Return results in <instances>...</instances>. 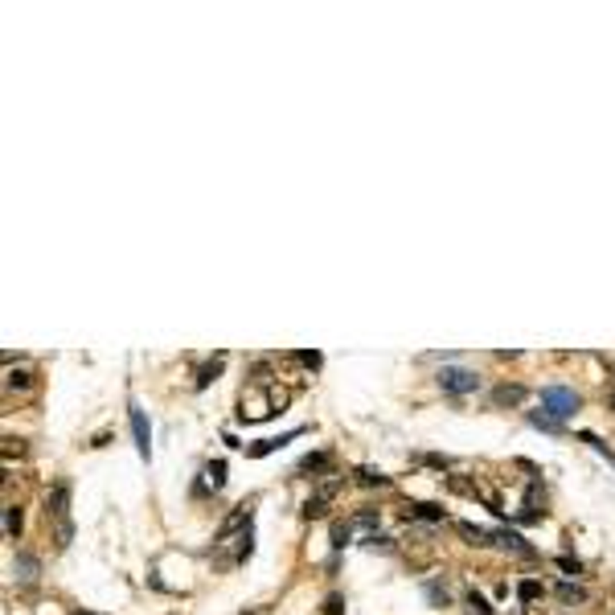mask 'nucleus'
Listing matches in <instances>:
<instances>
[{
    "label": "nucleus",
    "mask_w": 615,
    "mask_h": 615,
    "mask_svg": "<svg viewBox=\"0 0 615 615\" xmlns=\"http://www.w3.org/2000/svg\"><path fill=\"white\" fill-rule=\"evenodd\" d=\"M578 406H582V402H578V394H574L571 386H546V390H541V410H546L554 423H566Z\"/></svg>",
    "instance_id": "obj_1"
},
{
    "label": "nucleus",
    "mask_w": 615,
    "mask_h": 615,
    "mask_svg": "<svg viewBox=\"0 0 615 615\" xmlns=\"http://www.w3.org/2000/svg\"><path fill=\"white\" fill-rule=\"evenodd\" d=\"M439 390L443 394H472V390H480V378H476V369H464V365H443L439 369Z\"/></svg>",
    "instance_id": "obj_2"
},
{
    "label": "nucleus",
    "mask_w": 615,
    "mask_h": 615,
    "mask_svg": "<svg viewBox=\"0 0 615 615\" xmlns=\"http://www.w3.org/2000/svg\"><path fill=\"white\" fill-rule=\"evenodd\" d=\"M341 484H345V476H337V480H328V484H320L312 496L304 500V517L308 521H316V517H324L328 513V505L337 500V492H341Z\"/></svg>",
    "instance_id": "obj_3"
},
{
    "label": "nucleus",
    "mask_w": 615,
    "mask_h": 615,
    "mask_svg": "<svg viewBox=\"0 0 615 615\" xmlns=\"http://www.w3.org/2000/svg\"><path fill=\"white\" fill-rule=\"evenodd\" d=\"M128 419H132V435H135L140 460H152V431H148V419H144L140 402H128Z\"/></svg>",
    "instance_id": "obj_4"
},
{
    "label": "nucleus",
    "mask_w": 615,
    "mask_h": 615,
    "mask_svg": "<svg viewBox=\"0 0 615 615\" xmlns=\"http://www.w3.org/2000/svg\"><path fill=\"white\" fill-rule=\"evenodd\" d=\"M66 505H70V484H66V480H58V484H53V492H49L45 517H58L62 525H70V521H66Z\"/></svg>",
    "instance_id": "obj_5"
},
{
    "label": "nucleus",
    "mask_w": 615,
    "mask_h": 615,
    "mask_svg": "<svg viewBox=\"0 0 615 615\" xmlns=\"http://www.w3.org/2000/svg\"><path fill=\"white\" fill-rule=\"evenodd\" d=\"M541 517H546V509H541V484L533 480L525 492V509L517 513V521H541Z\"/></svg>",
    "instance_id": "obj_6"
},
{
    "label": "nucleus",
    "mask_w": 615,
    "mask_h": 615,
    "mask_svg": "<svg viewBox=\"0 0 615 615\" xmlns=\"http://www.w3.org/2000/svg\"><path fill=\"white\" fill-rule=\"evenodd\" d=\"M496 546H505V550H513L521 558H533V546H529L521 533H513V529H496Z\"/></svg>",
    "instance_id": "obj_7"
},
{
    "label": "nucleus",
    "mask_w": 615,
    "mask_h": 615,
    "mask_svg": "<svg viewBox=\"0 0 615 615\" xmlns=\"http://www.w3.org/2000/svg\"><path fill=\"white\" fill-rule=\"evenodd\" d=\"M406 517H419V521H431V525L447 521V513H443L439 505H427V500H414V505H406Z\"/></svg>",
    "instance_id": "obj_8"
},
{
    "label": "nucleus",
    "mask_w": 615,
    "mask_h": 615,
    "mask_svg": "<svg viewBox=\"0 0 615 615\" xmlns=\"http://www.w3.org/2000/svg\"><path fill=\"white\" fill-rule=\"evenodd\" d=\"M455 529H460L472 546H496V529H480V525H472V521H455Z\"/></svg>",
    "instance_id": "obj_9"
},
{
    "label": "nucleus",
    "mask_w": 615,
    "mask_h": 615,
    "mask_svg": "<svg viewBox=\"0 0 615 615\" xmlns=\"http://www.w3.org/2000/svg\"><path fill=\"white\" fill-rule=\"evenodd\" d=\"M521 402H525V386H509L505 382V386L492 390V406H521Z\"/></svg>",
    "instance_id": "obj_10"
},
{
    "label": "nucleus",
    "mask_w": 615,
    "mask_h": 615,
    "mask_svg": "<svg viewBox=\"0 0 615 615\" xmlns=\"http://www.w3.org/2000/svg\"><path fill=\"white\" fill-rule=\"evenodd\" d=\"M300 472H312V476H316V472H328V476H337L328 451H312V455H304V460H300Z\"/></svg>",
    "instance_id": "obj_11"
},
{
    "label": "nucleus",
    "mask_w": 615,
    "mask_h": 615,
    "mask_svg": "<svg viewBox=\"0 0 615 615\" xmlns=\"http://www.w3.org/2000/svg\"><path fill=\"white\" fill-rule=\"evenodd\" d=\"M12 571H17V578H21V582H33V578H37V571H42V562H37L33 554H25V550H21V554L12 558Z\"/></svg>",
    "instance_id": "obj_12"
},
{
    "label": "nucleus",
    "mask_w": 615,
    "mask_h": 615,
    "mask_svg": "<svg viewBox=\"0 0 615 615\" xmlns=\"http://www.w3.org/2000/svg\"><path fill=\"white\" fill-rule=\"evenodd\" d=\"M201 484L218 492L221 484H226V460H214V464H205V472H201Z\"/></svg>",
    "instance_id": "obj_13"
},
{
    "label": "nucleus",
    "mask_w": 615,
    "mask_h": 615,
    "mask_svg": "<svg viewBox=\"0 0 615 615\" xmlns=\"http://www.w3.org/2000/svg\"><path fill=\"white\" fill-rule=\"evenodd\" d=\"M353 480L361 484V488H386L390 476H382V472H373V468H357V472H353Z\"/></svg>",
    "instance_id": "obj_14"
},
{
    "label": "nucleus",
    "mask_w": 615,
    "mask_h": 615,
    "mask_svg": "<svg viewBox=\"0 0 615 615\" xmlns=\"http://www.w3.org/2000/svg\"><path fill=\"white\" fill-rule=\"evenodd\" d=\"M296 435H300V431H287V435H279V439H263V443H255V447H251V455H255V460H259V455H271V451H279L283 443H292Z\"/></svg>",
    "instance_id": "obj_15"
},
{
    "label": "nucleus",
    "mask_w": 615,
    "mask_h": 615,
    "mask_svg": "<svg viewBox=\"0 0 615 615\" xmlns=\"http://www.w3.org/2000/svg\"><path fill=\"white\" fill-rule=\"evenodd\" d=\"M541 595H546V587H541L537 578H525V582L517 587V599H521V603H537Z\"/></svg>",
    "instance_id": "obj_16"
},
{
    "label": "nucleus",
    "mask_w": 615,
    "mask_h": 615,
    "mask_svg": "<svg viewBox=\"0 0 615 615\" xmlns=\"http://www.w3.org/2000/svg\"><path fill=\"white\" fill-rule=\"evenodd\" d=\"M221 361H226V357H214L210 365H201V369H197V390H205V386L218 378V373H221Z\"/></svg>",
    "instance_id": "obj_17"
},
{
    "label": "nucleus",
    "mask_w": 615,
    "mask_h": 615,
    "mask_svg": "<svg viewBox=\"0 0 615 615\" xmlns=\"http://www.w3.org/2000/svg\"><path fill=\"white\" fill-rule=\"evenodd\" d=\"M558 599H562L566 607H571V603H587V591H582L578 582H562V587H558Z\"/></svg>",
    "instance_id": "obj_18"
},
{
    "label": "nucleus",
    "mask_w": 615,
    "mask_h": 615,
    "mask_svg": "<svg viewBox=\"0 0 615 615\" xmlns=\"http://www.w3.org/2000/svg\"><path fill=\"white\" fill-rule=\"evenodd\" d=\"M4 533H8L12 541H17V533H21V509H17V505L4 509Z\"/></svg>",
    "instance_id": "obj_19"
},
{
    "label": "nucleus",
    "mask_w": 615,
    "mask_h": 615,
    "mask_svg": "<svg viewBox=\"0 0 615 615\" xmlns=\"http://www.w3.org/2000/svg\"><path fill=\"white\" fill-rule=\"evenodd\" d=\"M529 423H533V427H541V431H550V435H558V431H562V423H554L546 410H533V414H529Z\"/></svg>",
    "instance_id": "obj_20"
},
{
    "label": "nucleus",
    "mask_w": 615,
    "mask_h": 615,
    "mask_svg": "<svg viewBox=\"0 0 615 615\" xmlns=\"http://www.w3.org/2000/svg\"><path fill=\"white\" fill-rule=\"evenodd\" d=\"M29 378H33L29 369H8V378H4V386H8V390H25V386H29Z\"/></svg>",
    "instance_id": "obj_21"
},
{
    "label": "nucleus",
    "mask_w": 615,
    "mask_h": 615,
    "mask_svg": "<svg viewBox=\"0 0 615 615\" xmlns=\"http://www.w3.org/2000/svg\"><path fill=\"white\" fill-rule=\"evenodd\" d=\"M578 439H582V443H591V447H595L599 455H607V460H612V464H615V451H612V447H607V443H603V439H599V435H591V431H582Z\"/></svg>",
    "instance_id": "obj_22"
},
{
    "label": "nucleus",
    "mask_w": 615,
    "mask_h": 615,
    "mask_svg": "<svg viewBox=\"0 0 615 615\" xmlns=\"http://www.w3.org/2000/svg\"><path fill=\"white\" fill-rule=\"evenodd\" d=\"M468 607H472L476 615H492V607H488V599H484V595H476V591H468Z\"/></svg>",
    "instance_id": "obj_23"
},
{
    "label": "nucleus",
    "mask_w": 615,
    "mask_h": 615,
    "mask_svg": "<svg viewBox=\"0 0 615 615\" xmlns=\"http://www.w3.org/2000/svg\"><path fill=\"white\" fill-rule=\"evenodd\" d=\"M324 615H345V599L341 595H328L324 599Z\"/></svg>",
    "instance_id": "obj_24"
},
{
    "label": "nucleus",
    "mask_w": 615,
    "mask_h": 615,
    "mask_svg": "<svg viewBox=\"0 0 615 615\" xmlns=\"http://www.w3.org/2000/svg\"><path fill=\"white\" fill-rule=\"evenodd\" d=\"M332 546H337V550H341V546H349V525H341V521L332 525Z\"/></svg>",
    "instance_id": "obj_25"
},
{
    "label": "nucleus",
    "mask_w": 615,
    "mask_h": 615,
    "mask_svg": "<svg viewBox=\"0 0 615 615\" xmlns=\"http://www.w3.org/2000/svg\"><path fill=\"white\" fill-rule=\"evenodd\" d=\"M427 599H431V603H447V587H439V582H427Z\"/></svg>",
    "instance_id": "obj_26"
},
{
    "label": "nucleus",
    "mask_w": 615,
    "mask_h": 615,
    "mask_svg": "<svg viewBox=\"0 0 615 615\" xmlns=\"http://www.w3.org/2000/svg\"><path fill=\"white\" fill-rule=\"evenodd\" d=\"M558 566H562L566 574H578V571H582V562H578V558H571V554H562V558H558Z\"/></svg>",
    "instance_id": "obj_27"
},
{
    "label": "nucleus",
    "mask_w": 615,
    "mask_h": 615,
    "mask_svg": "<svg viewBox=\"0 0 615 615\" xmlns=\"http://www.w3.org/2000/svg\"><path fill=\"white\" fill-rule=\"evenodd\" d=\"M353 525H378V513H357Z\"/></svg>",
    "instance_id": "obj_28"
},
{
    "label": "nucleus",
    "mask_w": 615,
    "mask_h": 615,
    "mask_svg": "<svg viewBox=\"0 0 615 615\" xmlns=\"http://www.w3.org/2000/svg\"><path fill=\"white\" fill-rule=\"evenodd\" d=\"M300 361H304V365H312V369H316V365H320V353H300Z\"/></svg>",
    "instance_id": "obj_29"
},
{
    "label": "nucleus",
    "mask_w": 615,
    "mask_h": 615,
    "mask_svg": "<svg viewBox=\"0 0 615 615\" xmlns=\"http://www.w3.org/2000/svg\"><path fill=\"white\" fill-rule=\"evenodd\" d=\"M612 410H615V386H612Z\"/></svg>",
    "instance_id": "obj_30"
},
{
    "label": "nucleus",
    "mask_w": 615,
    "mask_h": 615,
    "mask_svg": "<svg viewBox=\"0 0 615 615\" xmlns=\"http://www.w3.org/2000/svg\"><path fill=\"white\" fill-rule=\"evenodd\" d=\"M251 615H263V612H251Z\"/></svg>",
    "instance_id": "obj_31"
},
{
    "label": "nucleus",
    "mask_w": 615,
    "mask_h": 615,
    "mask_svg": "<svg viewBox=\"0 0 615 615\" xmlns=\"http://www.w3.org/2000/svg\"><path fill=\"white\" fill-rule=\"evenodd\" d=\"M78 615H90V612H78Z\"/></svg>",
    "instance_id": "obj_32"
}]
</instances>
